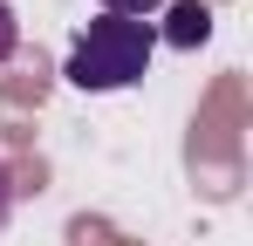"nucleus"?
Segmentation results:
<instances>
[{
	"mask_svg": "<svg viewBox=\"0 0 253 246\" xmlns=\"http://www.w3.org/2000/svg\"><path fill=\"white\" fill-rule=\"evenodd\" d=\"M7 212H14V185H7V164H0V226H7Z\"/></svg>",
	"mask_w": 253,
	"mask_h": 246,
	"instance_id": "39448f33",
	"label": "nucleus"
},
{
	"mask_svg": "<svg viewBox=\"0 0 253 246\" xmlns=\"http://www.w3.org/2000/svg\"><path fill=\"white\" fill-rule=\"evenodd\" d=\"M151 48H158L151 21L96 14L83 35H76V48H69V69H62V76L76 82V89H89V96H110V89L144 82V69H151Z\"/></svg>",
	"mask_w": 253,
	"mask_h": 246,
	"instance_id": "f257e3e1",
	"label": "nucleus"
},
{
	"mask_svg": "<svg viewBox=\"0 0 253 246\" xmlns=\"http://www.w3.org/2000/svg\"><path fill=\"white\" fill-rule=\"evenodd\" d=\"M206 35H212V7L206 0H178V7L165 14V41L171 48H199Z\"/></svg>",
	"mask_w": 253,
	"mask_h": 246,
	"instance_id": "f03ea898",
	"label": "nucleus"
},
{
	"mask_svg": "<svg viewBox=\"0 0 253 246\" xmlns=\"http://www.w3.org/2000/svg\"><path fill=\"white\" fill-rule=\"evenodd\" d=\"M14 48H21V21H14V7L0 0V62H7Z\"/></svg>",
	"mask_w": 253,
	"mask_h": 246,
	"instance_id": "7ed1b4c3",
	"label": "nucleus"
},
{
	"mask_svg": "<svg viewBox=\"0 0 253 246\" xmlns=\"http://www.w3.org/2000/svg\"><path fill=\"white\" fill-rule=\"evenodd\" d=\"M103 7H110V14H124V21H144V14H151V7H165V0H103Z\"/></svg>",
	"mask_w": 253,
	"mask_h": 246,
	"instance_id": "20e7f679",
	"label": "nucleus"
}]
</instances>
